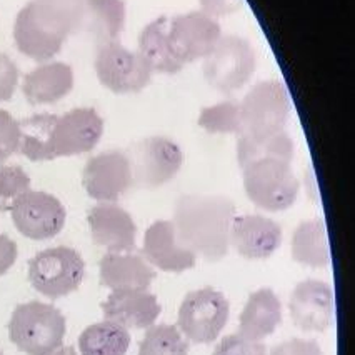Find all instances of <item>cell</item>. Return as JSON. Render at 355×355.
Listing matches in <instances>:
<instances>
[{
	"label": "cell",
	"mask_w": 355,
	"mask_h": 355,
	"mask_svg": "<svg viewBox=\"0 0 355 355\" xmlns=\"http://www.w3.org/2000/svg\"><path fill=\"white\" fill-rule=\"evenodd\" d=\"M10 212L15 229L32 241H49L59 235L67 218L62 202L40 191L24 193Z\"/></svg>",
	"instance_id": "7c38bea8"
},
{
	"label": "cell",
	"mask_w": 355,
	"mask_h": 355,
	"mask_svg": "<svg viewBox=\"0 0 355 355\" xmlns=\"http://www.w3.org/2000/svg\"><path fill=\"white\" fill-rule=\"evenodd\" d=\"M282 322V302L272 288L252 292L239 319V334L262 342L272 336Z\"/></svg>",
	"instance_id": "7402d4cb"
},
{
	"label": "cell",
	"mask_w": 355,
	"mask_h": 355,
	"mask_svg": "<svg viewBox=\"0 0 355 355\" xmlns=\"http://www.w3.org/2000/svg\"><path fill=\"white\" fill-rule=\"evenodd\" d=\"M132 182L140 189H159L171 182L184 164L182 148L162 135L142 139L127 152Z\"/></svg>",
	"instance_id": "9c48e42d"
},
{
	"label": "cell",
	"mask_w": 355,
	"mask_h": 355,
	"mask_svg": "<svg viewBox=\"0 0 355 355\" xmlns=\"http://www.w3.org/2000/svg\"><path fill=\"white\" fill-rule=\"evenodd\" d=\"M82 184L90 199L117 202L134 185L125 152L107 150L92 157L82 172Z\"/></svg>",
	"instance_id": "4fadbf2b"
},
{
	"label": "cell",
	"mask_w": 355,
	"mask_h": 355,
	"mask_svg": "<svg viewBox=\"0 0 355 355\" xmlns=\"http://www.w3.org/2000/svg\"><path fill=\"white\" fill-rule=\"evenodd\" d=\"M257 57L252 44L239 35H222L204 59L205 80L218 92L234 94L254 76Z\"/></svg>",
	"instance_id": "5b68a950"
},
{
	"label": "cell",
	"mask_w": 355,
	"mask_h": 355,
	"mask_svg": "<svg viewBox=\"0 0 355 355\" xmlns=\"http://www.w3.org/2000/svg\"><path fill=\"white\" fill-rule=\"evenodd\" d=\"M101 282L110 291H148L155 272L142 255L132 252H107L102 257Z\"/></svg>",
	"instance_id": "ffe728a7"
},
{
	"label": "cell",
	"mask_w": 355,
	"mask_h": 355,
	"mask_svg": "<svg viewBox=\"0 0 355 355\" xmlns=\"http://www.w3.org/2000/svg\"><path fill=\"white\" fill-rule=\"evenodd\" d=\"M243 191L255 207L267 212H282L295 204L299 196V179L291 162L259 160L242 168Z\"/></svg>",
	"instance_id": "277c9868"
},
{
	"label": "cell",
	"mask_w": 355,
	"mask_h": 355,
	"mask_svg": "<svg viewBox=\"0 0 355 355\" xmlns=\"http://www.w3.org/2000/svg\"><path fill=\"white\" fill-rule=\"evenodd\" d=\"M104 135V121L96 109L78 107L57 117L52 135L53 159L90 152Z\"/></svg>",
	"instance_id": "5bb4252c"
},
{
	"label": "cell",
	"mask_w": 355,
	"mask_h": 355,
	"mask_svg": "<svg viewBox=\"0 0 355 355\" xmlns=\"http://www.w3.org/2000/svg\"><path fill=\"white\" fill-rule=\"evenodd\" d=\"M189 344L177 325L159 324L146 330L139 355H189Z\"/></svg>",
	"instance_id": "f1b7e54d"
},
{
	"label": "cell",
	"mask_w": 355,
	"mask_h": 355,
	"mask_svg": "<svg viewBox=\"0 0 355 355\" xmlns=\"http://www.w3.org/2000/svg\"><path fill=\"white\" fill-rule=\"evenodd\" d=\"M31 191V177L19 165H0V212L14 209L20 197Z\"/></svg>",
	"instance_id": "4dcf8cb0"
},
{
	"label": "cell",
	"mask_w": 355,
	"mask_h": 355,
	"mask_svg": "<svg viewBox=\"0 0 355 355\" xmlns=\"http://www.w3.org/2000/svg\"><path fill=\"white\" fill-rule=\"evenodd\" d=\"M72 20L47 0H31L20 9L14 24V42L20 53L37 62L51 60L64 47Z\"/></svg>",
	"instance_id": "7a4b0ae2"
},
{
	"label": "cell",
	"mask_w": 355,
	"mask_h": 355,
	"mask_svg": "<svg viewBox=\"0 0 355 355\" xmlns=\"http://www.w3.org/2000/svg\"><path fill=\"white\" fill-rule=\"evenodd\" d=\"M92 241L107 252H132L137 242V225L115 202H98L87 216Z\"/></svg>",
	"instance_id": "2e32d148"
},
{
	"label": "cell",
	"mask_w": 355,
	"mask_h": 355,
	"mask_svg": "<svg viewBox=\"0 0 355 355\" xmlns=\"http://www.w3.org/2000/svg\"><path fill=\"white\" fill-rule=\"evenodd\" d=\"M167 37L173 57L185 67L192 62L204 60L216 47L222 31L216 19L196 10L168 17Z\"/></svg>",
	"instance_id": "8fae6325"
},
{
	"label": "cell",
	"mask_w": 355,
	"mask_h": 355,
	"mask_svg": "<svg viewBox=\"0 0 355 355\" xmlns=\"http://www.w3.org/2000/svg\"><path fill=\"white\" fill-rule=\"evenodd\" d=\"M73 89V70L64 62L39 65L28 72L22 84V92L32 105L55 104Z\"/></svg>",
	"instance_id": "44dd1931"
},
{
	"label": "cell",
	"mask_w": 355,
	"mask_h": 355,
	"mask_svg": "<svg viewBox=\"0 0 355 355\" xmlns=\"http://www.w3.org/2000/svg\"><path fill=\"white\" fill-rule=\"evenodd\" d=\"M85 262L77 250L60 245L45 249L28 262V280L49 299H60L80 287Z\"/></svg>",
	"instance_id": "52a82bcc"
},
{
	"label": "cell",
	"mask_w": 355,
	"mask_h": 355,
	"mask_svg": "<svg viewBox=\"0 0 355 355\" xmlns=\"http://www.w3.org/2000/svg\"><path fill=\"white\" fill-rule=\"evenodd\" d=\"M129 347V330L110 320L89 325L78 337L80 355H125Z\"/></svg>",
	"instance_id": "83f0119b"
},
{
	"label": "cell",
	"mask_w": 355,
	"mask_h": 355,
	"mask_svg": "<svg viewBox=\"0 0 355 355\" xmlns=\"http://www.w3.org/2000/svg\"><path fill=\"white\" fill-rule=\"evenodd\" d=\"M123 26H125L123 0H87L82 28L96 37L98 45L119 40Z\"/></svg>",
	"instance_id": "484cf974"
},
{
	"label": "cell",
	"mask_w": 355,
	"mask_h": 355,
	"mask_svg": "<svg viewBox=\"0 0 355 355\" xmlns=\"http://www.w3.org/2000/svg\"><path fill=\"white\" fill-rule=\"evenodd\" d=\"M267 352L269 350L263 342L252 340L237 332L222 338L212 355H267Z\"/></svg>",
	"instance_id": "1f68e13d"
},
{
	"label": "cell",
	"mask_w": 355,
	"mask_h": 355,
	"mask_svg": "<svg viewBox=\"0 0 355 355\" xmlns=\"http://www.w3.org/2000/svg\"><path fill=\"white\" fill-rule=\"evenodd\" d=\"M47 2L57 6L59 9H62L69 15L73 24V31L82 28V24H84V17H85V10H87V0H47Z\"/></svg>",
	"instance_id": "8d00e7d4"
},
{
	"label": "cell",
	"mask_w": 355,
	"mask_h": 355,
	"mask_svg": "<svg viewBox=\"0 0 355 355\" xmlns=\"http://www.w3.org/2000/svg\"><path fill=\"white\" fill-rule=\"evenodd\" d=\"M199 3L200 12L217 20L237 12L242 7L243 0H199Z\"/></svg>",
	"instance_id": "d590c367"
},
{
	"label": "cell",
	"mask_w": 355,
	"mask_h": 355,
	"mask_svg": "<svg viewBox=\"0 0 355 355\" xmlns=\"http://www.w3.org/2000/svg\"><path fill=\"white\" fill-rule=\"evenodd\" d=\"M142 254L152 267L173 274L192 269L197 260L191 250L177 241L172 220H157L148 227L144 235Z\"/></svg>",
	"instance_id": "ac0fdd59"
},
{
	"label": "cell",
	"mask_w": 355,
	"mask_h": 355,
	"mask_svg": "<svg viewBox=\"0 0 355 355\" xmlns=\"http://www.w3.org/2000/svg\"><path fill=\"white\" fill-rule=\"evenodd\" d=\"M267 355H324L320 345L311 338H288L275 345Z\"/></svg>",
	"instance_id": "e575fe53"
},
{
	"label": "cell",
	"mask_w": 355,
	"mask_h": 355,
	"mask_svg": "<svg viewBox=\"0 0 355 355\" xmlns=\"http://www.w3.org/2000/svg\"><path fill=\"white\" fill-rule=\"evenodd\" d=\"M294 150V140L286 130L267 135H239L237 160L241 168L269 159L292 162Z\"/></svg>",
	"instance_id": "d4e9b609"
},
{
	"label": "cell",
	"mask_w": 355,
	"mask_h": 355,
	"mask_svg": "<svg viewBox=\"0 0 355 355\" xmlns=\"http://www.w3.org/2000/svg\"><path fill=\"white\" fill-rule=\"evenodd\" d=\"M199 125L209 134H242L241 105L235 101L218 102L216 105L205 107L199 114Z\"/></svg>",
	"instance_id": "f546056e"
},
{
	"label": "cell",
	"mask_w": 355,
	"mask_h": 355,
	"mask_svg": "<svg viewBox=\"0 0 355 355\" xmlns=\"http://www.w3.org/2000/svg\"><path fill=\"white\" fill-rule=\"evenodd\" d=\"M234 202L225 196L189 193L177 200L172 224L175 237L193 255L218 262L229 254Z\"/></svg>",
	"instance_id": "6da1fadb"
},
{
	"label": "cell",
	"mask_w": 355,
	"mask_h": 355,
	"mask_svg": "<svg viewBox=\"0 0 355 355\" xmlns=\"http://www.w3.org/2000/svg\"><path fill=\"white\" fill-rule=\"evenodd\" d=\"M282 243V229L269 217L249 214L235 216L230 225V247L243 259L263 260L279 250Z\"/></svg>",
	"instance_id": "e0dca14e"
},
{
	"label": "cell",
	"mask_w": 355,
	"mask_h": 355,
	"mask_svg": "<svg viewBox=\"0 0 355 355\" xmlns=\"http://www.w3.org/2000/svg\"><path fill=\"white\" fill-rule=\"evenodd\" d=\"M239 105L242 119L241 135H267L286 130L291 117V96L282 82H259Z\"/></svg>",
	"instance_id": "ba28073f"
},
{
	"label": "cell",
	"mask_w": 355,
	"mask_h": 355,
	"mask_svg": "<svg viewBox=\"0 0 355 355\" xmlns=\"http://www.w3.org/2000/svg\"><path fill=\"white\" fill-rule=\"evenodd\" d=\"M47 355H78L76 352V349L73 347H59L57 350H53V352L47 354Z\"/></svg>",
	"instance_id": "f35d334b"
},
{
	"label": "cell",
	"mask_w": 355,
	"mask_h": 355,
	"mask_svg": "<svg viewBox=\"0 0 355 355\" xmlns=\"http://www.w3.org/2000/svg\"><path fill=\"white\" fill-rule=\"evenodd\" d=\"M0 355H2V354H0Z\"/></svg>",
	"instance_id": "ab89813d"
},
{
	"label": "cell",
	"mask_w": 355,
	"mask_h": 355,
	"mask_svg": "<svg viewBox=\"0 0 355 355\" xmlns=\"http://www.w3.org/2000/svg\"><path fill=\"white\" fill-rule=\"evenodd\" d=\"M19 150V122L0 109V164Z\"/></svg>",
	"instance_id": "d6a6232c"
},
{
	"label": "cell",
	"mask_w": 355,
	"mask_h": 355,
	"mask_svg": "<svg viewBox=\"0 0 355 355\" xmlns=\"http://www.w3.org/2000/svg\"><path fill=\"white\" fill-rule=\"evenodd\" d=\"M94 67L98 82L114 94H137L152 80V70L140 53L119 40L98 45Z\"/></svg>",
	"instance_id": "30bf717a"
},
{
	"label": "cell",
	"mask_w": 355,
	"mask_h": 355,
	"mask_svg": "<svg viewBox=\"0 0 355 355\" xmlns=\"http://www.w3.org/2000/svg\"><path fill=\"white\" fill-rule=\"evenodd\" d=\"M160 304L148 291H115L102 304L105 320L130 330H147L160 315Z\"/></svg>",
	"instance_id": "d6986e66"
},
{
	"label": "cell",
	"mask_w": 355,
	"mask_h": 355,
	"mask_svg": "<svg viewBox=\"0 0 355 355\" xmlns=\"http://www.w3.org/2000/svg\"><path fill=\"white\" fill-rule=\"evenodd\" d=\"M67 322L64 313L52 304H20L12 312L9 337L20 352L27 355H47L62 347Z\"/></svg>",
	"instance_id": "3957f363"
},
{
	"label": "cell",
	"mask_w": 355,
	"mask_h": 355,
	"mask_svg": "<svg viewBox=\"0 0 355 355\" xmlns=\"http://www.w3.org/2000/svg\"><path fill=\"white\" fill-rule=\"evenodd\" d=\"M19 255L17 243L7 235L0 234V277L12 269Z\"/></svg>",
	"instance_id": "74e56055"
},
{
	"label": "cell",
	"mask_w": 355,
	"mask_h": 355,
	"mask_svg": "<svg viewBox=\"0 0 355 355\" xmlns=\"http://www.w3.org/2000/svg\"><path fill=\"white\" fill-rule=\"evenodd\" d=\"M288 312L297 327L305 332H325L336 317L332 287L315 279L297 284L288 300Z\"/></svg>",
	"instance_id": "9a60e30c"
},
{
	"label": "cell",
	"mask_w": 355,
	"mask_h": 355,
	"mask_svg": "<svg viewBox=\"0 0 355 355\" xmlns=\"http://www.w3.org/2000/svg\"><path fill=\"white\" fill-rule=\"evenodd\" d=\"M19 84V69L6 53H0V102L10 101Z\"/></svg>",
	"instance_id": "836d02e7"
},
{
	"label": "cell",
	"mask_w": 355,
	"mask_h": 355,
	"mask_svg": "<svg viewBox=\"0 0 355 355\" xmlns=\"http://www.w3.org/2000/svg\"><path fill=\"white\" fill-rule=\"evenodd\" d=\"M57 117L53 114H37L19 122V152L32 162L53 160L52 135Z\"/></svg>",
	"instance_id": "4316f807"
},
{
	"label": "cell",
	"mask_w": 355,
	"mask_h": 355,
	"mask_svg": "<svg viewBox=\"0 0 355 355\" xmlns=\"http://www.w3.org/2000/svg\"><path fill=\"white\" fill-rule=\"evenodd\" d=\"M230 315V304L212 287L197 288L184 297L177 315V329L197 345L217 340Z\"/></svg>",
	"instance_id": "8992f818"
},
{
	"label": "cell",
	"mask_w": 355,
	"mask_h": 355,
	"mask_svg": "<svg viewBox=\"0 0 355 355\" xmlns=\"http://www.w3.org/2000/svg\"><path fill=\"white\" fill-rule=\"evenodd\" d=\"M292 259L297 263L322 269L330 263L327 227L322 218H312L297 225L292 235Z\"/></svg>",
	"instance_id": "603a6c76"
},
{
	"label": "cell",
	"mask_w": 355,
	"mask_h": 355,
	"mask_svg": "<svg viewBox=\"0 0 355 355\" xmlns=\"http://www.w3.org/2000/svg\"><path fill=\"white\" fill-rule=\"evenodd\" d=\"M168 17H162L152 20L144 27V31L139 35V53L146 64L150 67L152 73H177L184 69L177 62L171 51L167 37Z\"/></svg>",
	"instance_id": "cb8c5ba5"
}]
</instances>
